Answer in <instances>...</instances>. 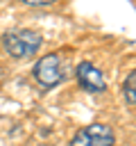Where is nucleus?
I'll list each match as a JSON object with an SVG mask.
<instances>
[{
    "instance_id": "1",
    "label": "nucleus",
    "mask_w": 136,
    "mask_h": 146,
    "mask_svg": "<svg viewBox=\"0 0 136 146\" xmlns=\"http://www.w3.org/2000/svg\"><path fill=\"white\" fill-rule=\"evenodd\" d=\"M41 43H43V39H41V34L34 32V30H11V32H7V34L2 36L5 50H7L11 57H16V59L34 55V52L41 48Z\"/></svg>"
},
{
    "instance_id": "2",
    "label": "nucleus",
    "mask_w": 136,
    "mask_h": 146,
    "mask_svg": "<svg viewBox=\"0 0 136 146\" xmlns=\"http://www.w3.org/2000/svg\"><path fill=\"white\" fill-rule=\"evenodd\" d=\"M36 82L45 89H52L57 87L61 80H66V64H61V55L59 52H50L45 57H41L34 68H32Z\"/></svg>"
},
{
    "instance_id": "3",
    "label": "nucleus",
    "mask_w": 136,
    "mask_h": 146,
    "mask_svg": "<svg viewBox=\"0 0 136 146\" xmlns=\"http://www.w3.org/2000/svg\"><path fill=\"white\" fill-rule=\"evenodd\" d=\"M113 144H116V135L104 123H91L70 139V146H113Z\"/></svg>"
},
{
    "instance_id": "4",
    "label": "nucleus",
    "mask_w": 136,
    "mask_h": 146,
    "mask_svg": "<svg viewBox=\"0 0 136 146\" xmlns=\"http://www.w3.org/2000/svg\"><path fill=\"white\" fill-rule=\"evenodd\" d=\"M77 82H79V87L84 91H91V94H102L107 89L104 73L91 62H82L77 66Z\"/></svg>"
},
{
    "instance_id": "5",
    "label": "nucleus",
    "mask_w": 136,
    "mask_h": 146,
    "mask_svg": "<svg viewBox=\"0 0 136 146\" xmlns=\"http://www.w3.org/2000/svg\"><path fill=\"white\" fill-rule=\"evenodd\" d=\"M122 96H125V100L129 105H136V68L125 78V82H122Z\"/></svg>"
},
{
    "instance_id": "6",
    "label": "nucleus",
    "mask_w": 136,
    "mask_h": 146,
    "mask_svg": "<svg viewBox=\"0 0 136 146\" xmlns=\"http://www.w3.org/2000/svg\"><path fill=\"white\" fill-rule=\"evenodd\" d=\"M20 2H25V5H29V7H50V5H54L57 0H20Z\"/></svg>"
}]
</instances>
